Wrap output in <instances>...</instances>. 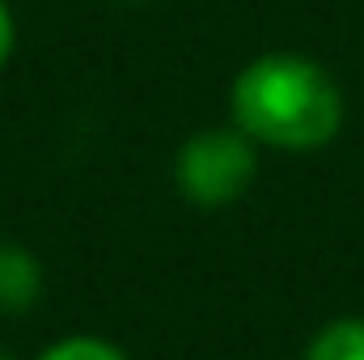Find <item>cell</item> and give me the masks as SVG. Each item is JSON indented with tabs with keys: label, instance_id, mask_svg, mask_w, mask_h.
<instances>
[{
	"label": "cell",
	"instance_id": "obj_1",
	"mask_svg": "<svg viewBox=\"0 0 364 360\" xmlns=\"http://www.w3.org/2000/svg\"><path fill=\"white\" fill-rule=\"evenodd\" d=\"M229 123L272 153H322L348 123V97L322 60L305 51H263L242 64L229 85Z\"/></svg>",
	"mask_w": 364,
	"mask_h": 360
},
{
	"label": "cell",
	"instance_id": "obj_2",
	"mask_svg": "<svg viewBox=\"0 0 364 360\" xmlns=\"http://www.w3.org/2000/svg\"><path fill=\"white\" fill-rule=\"evenodd\" d=\"M259 153L263 149L237 123H220L186 136L174 157L178 195L203 212L237 203L259 179Z\"/></svg>",
	"mask_w": 364,
	"mask_h": 360
},
{
	"label": "cell",
	"instance_id": "obj_3",
	"mask_svg": "<svg viewBox=\"0 0 364 360\" xmlns=\"http://www.w3.org/2000/svg\"><path fill=\"white\" fill-rule=\"evenodd\" d=\"M43 263L30 246L0 238V314H26L43 301Z\"/></svg>",
	"mask_w": 364,
	"mask_h": 360
},
{
	"label": "cell",
	"instance_id": "obj_4",
	"mask_svg": "<svg viewBox=\"0 0 364 360\" xmlns=\"http://www.w3.org/2000/svg\"><path fill=\"white\" fill-rule=\"evenodd\" d=\"M301 360H364V318L360 314H339L331 322H322Z\"/></svg>",
	"mask_w": 364,
	"mask_h": 360
},
{
	"label": "cell",
	"instance_id": "obj_5",
	"mask_svg": "<svg viewBox=\"0 0 364 360\" xmlns=\"http://www.w3.org/2000/svg\"><path fill=\"white\" fill-rule=\"evenodd\" d=\"M38 360H132L114 339H106V335H90V331H77V335H60V339H51Z\"/></svg>",
	"mask_w": 364,
	"mask_h": 360
},
{
	"label": "cell",
	"instance_id": "obj_6",
	"mask_svg": "<svg viewBox=\"0 0 364 360\" xmlns=\"http://www.w3.org/2000/svg\"><path fill=\"white\" fill-rule=\"evenodd\" d=\"M13 47H17V17H13L9 0H0V73L13 60Z\"/></svg>",
	"mask_w": 364,
	"mask_h": 360
},
{
	"label": "cell",
	"instance_id": "obj_7",
	"mask_svg": "<svg viewBox=\"0 0 364 360\" xmlns=\"http://www.w3.org/2000/svg\"><path fill=\"white\" fill-rule=\"evenodd\" d=\"M0 360H13V356H9V352H4V348H0Z\"/></svg>",
	"mask_w": 364,
	"mask_h": 360
},
{
	"label": "cell",
	"instance_id": "obj_8",
	"mask_svg": "<svg viewBox=\"0 0 364 360\" xmlns=\"http://www.w3.org/2000/svg\"><path fill=\"white\" fill-rule=\"evenodd\" d=\"M127 4H144V0H127Z\"/></svg>",
	"mask_w": 364,
	"mask_h": 360
}]
</instances>
